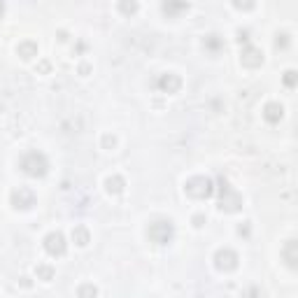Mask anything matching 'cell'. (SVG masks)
<instances>
[{"label": "cell", "mask_w": 298, "mask_h": 298, "mask_svg": "<svg viewBox=\"0 0 298 298\" xmlns=\"http://www.w3.org/2000/svg\"><path fill=\"white\" fill-rule=\"evenodd\" d=\"M19 168L28 177H45L47 172H49V161H47V156L42 152H35V149H33V152L21 156Z\"/></svg>", "instance_id": "6da1fadb"}, {"label": "cell", "mask_w": 298, "mask_h": 298, "mask_svg": "<svg viewBox=\"0 0 298 298\" xmlns=\"http://www.w3.org/2000/svg\"><path fill=\"white\" fill-rule=\"evenodd\" d=\"M219 207H222L224 212H237L243 207V196L224 177H219Z\"/></svg>", "instance_id": "7a4b0ae2"}, {"label": "cell", "mask_w": 298, "mask_h": 298, "mask_svg": "<svg viewBox=\"0 0 298 298\" xmlns=\"http://www.w3.org/2000/svg\"><path fill=\"white\" fill-rule=\"evenodd\" d=\"M184 191H187V196L203 201V198H210L214 193V184L210 177L196 175V177H189L187 182H184Z\"/></svg>", "instance_id": "3957f363"}, {"label": "cell", "mask_w": 298, "mask_h": 298, "mask_svg": "<svg viewBox=\"0 0 298 298\" xmlns=\"http://www.w3.org/2000/svg\"><path fill=\"white\" fill-rule=\"evenodd\" d=\"M172 235H175V226H172L170 219H156L147 228V237L154 245H168L172 240Z\"/></svg>", "instance_id": "277c9868"}, {"label": "cell", "mask_w": 298, "mask_h": 298, "mask_svg": "<svg viewBox=\"0 0 298 298\" xmlns=\"http://www.w3.org/2000/svg\"><path fill=\"white\" fill-rule=\"evenodd\" d=\"M237 254L233 252V249L224 247L219 249L217 254H214V266H217V270H222V273H231V270H235L237 268Z\"/></svg>", "instance_id": "5b68a950"}, {"label": "cell", "mask_w": 298, "mask_h": 298, "mask_svg": "<svg viewBox=\"0 0 298 298\" xmlns=\"http://www.w3.org/2000/svg\"><path fill=\"white\" fill-rule=\"evenodd\" d=\"M45 249H47V254H51V256H63L66 249H68V243H66V237H63V233H58V231L47 233Z\"/></svg>", "instance_id": "8992f818"}, {"label": "cell", "mask_w": 298, "mask_h": 298, "mask_svg": "<svg viewBox=\"0 0 298 298\" xmlns=\"http://www.w3.org/2000/svg\"><path fill=\"white\" fill-rule=\"evenodd\" d=\"M12 205L16 207V210H31L33 205H35V193H33V189L28 187H19L12 191Z\"/></svg>", "instance_id": "52a82bcc"}, {"label": "cell", "mask_w": 298, "mask_h": 298, "mask_svg": "<svg viewBox=\"0 0 298 298\" xmlns=\"http://www.w3.org/2000/svg\"><path fill=\"white\" fill-rule=\"evenodd\" d=\"M240 61L247 68H259L263 63V51L259 47H254L252 42H247V45H243V51H240Z\"/></svg>", "instance_id": "ba28073f"}, {"label": "cell", "mask_w": 298, "mask_h": 298, "mask_svg": "<svg viewBox=\"0 0 298 298\" xmlns=\"http://www.w3.org/2000/svg\"><path fill=\"white\" fill-rule=\"evenodd\" d=\"M156 86L163 93H177L180 89H182V77L175 75V72H166V75L158 77Z\"/></svg>", "instance_id": "9c48e42d"}, {"label": "cell", "mask_w": 298, "mask_h": 298, "mask_svg": "<svg viewBox=\"0 0 298 298\" xmlns=\"http://www.w3.org/2000/svg\"><path fill=\"white\" fill-rule=\"evenodd\" d=\"M282 259L289 268H296L298 266V243L296 240H287L282 247Z\"/></svg>", "instance_id": "30bf717a"}, {"label": "cell", "mask_w": 298, "mask_h": 298, "mask_svg": "<svg viewBox=\"0 0 298 298\" xmlns=\"http://www.w3.org/2000/svg\"><path fill=\"white\" fill-rule=\"evenodd\" d=\"M282 116H284V107L280 105V103H268V105L263 107V119H266L268 124H277Z\"/></svg>", "instance_id": "8fae6325"}, {"label": "cell", "mask_w": 298, "mask_h": 298, "mask_svg": "<svg viewBox=\"0 0 298 298\" xmlns=\"http://www.w3.org/2000/svg\"><path fill=\"white\" fill-rule=\"evenodd\" d=\"M124 187H126V180H124L122 175H110L105 180V189H107V193H122L124 191Z\"/></svg>", "instance_id": "7c38bea8"}, {"label": "cell", "mask_w": 298, "mask_h": 298, "mask_svg": "<svg viewBox=\"0 0 298 298\" xmlns=\"http://www.w3.org/2000/svg\"><path fill=\"white\" fill-rule=\"evenodd\" d=\"M16 54H19L24 61H28V58L37 56V45L33 40H24V42H19V47H16Z\"/></svg>", "instance_id": "4fadbf2b"}, {"label": "cell", "mask_w": 298, "mask_h": 298, "mask_svg": "<svg viewBox=\"0 0 298 298\" xmlns=\"http://www.w3.org/2000/svg\"><path fill=\"white\" fill-rule=\"evenodd\" d=\"M72 240H75V245L84 247V245L91 243V233H89V228H86V226H75V228H72Z\"/></svg>", "instance_id": "5bb4252c"}, {"label": "cell", "mask_w": 298, "mask_h": 298, "mask_svg": "<svg viewBox=\"0 0 298 298\" xmlns=\"http://www.w3.org/2000/svg\"><path fill=\"white\" fill-rule=\"evenodd\" d=\"M161 10L166 12L168 16H175V14H180V12H187L189 10V3H163Z\"/></svg>", "instance_id": "9a60e30c"}, {"label": "cell", "mask_w": 298, "mask_h": 298, "mask_svg": "<svg viewBox=\"0 0 298 298\" xmlns=\"http://www.w3.org/2000/svg\"><path fill=\"white\" fill-rule=\"evenodd\" d=\"M77 296H80V298H96L98 296V289L93 287L91 282L80 284V289H77Z\"/></svg>", "instance_id": "2e32d148"}, {"label": "cell", "mask_w": 298, "mask_h": 298, "mask_svg": "<svg viewBox=\"0 0 298 298\" xmlns=\"http://www.w3.org/2000/svg\"><path fill=\"white\" fill-rule=\"evenodd\" d=\"M35 273H37V280H45V282L54 280V268H51V266H45V263H40V266L35 268Z\"/></svg>", "instance_id": "e0dca14e"}, {"label": "cell", "mask_w": 298, "mask_h": 298, "mask_svg": "<svg viewBox=\"0 0 298 298\" xmlns=\"http://www.w3.org/2000/svg\"><path fill=\"white\" fill-rule=\"evenodd\" d=\"M203 45H205V49H210V51H219L224 47V42H222V37H219V35H207Z\"/></svg>", "instance_id": "ac0fdd59"}, {"label": "cell", "mask_w": 298, "mask_h": 298, "mask_svg": "<svg viewBox=\"0 0 298 298\" xmlns=\"http://www.w3.org/2000/svg\"><path fill=\"white\" fill-rule=\"evenodd\" d=\"M275 47H277V49L289 47V35H287V33H277V37H275Z\"/></svg>", "instance_id": "d6986e66"}, {"label": "cell", "mask_w": 298, "mask_h": 298, "mask_svg": "<svg viewBox=\"0 0 298 298\" xmlns=\"http://www.w3.org/2000/svg\"><path fill=\"white\" fill-rule=\"evenodd\" d=\"M284 84H287L289 89H293V86H296V70H287V72H284Z\"/></svg>", "instance_id": "ffe728a7"}, {"label": "cell", "mask_w": 298, "mask_h": 298, "mask_svg": "<svg viewBox=\"0 0 298 298\" xmlns=\"http://www.w3.org/2000/svg\"><path fill=\"white\" fill-rule=\"evenodd\" d=\"M119 10H122L124 14H133V12L137 10V3H119Z\"/></svg>", "instance_id": "44dd1931"}, {"label": "cell", "mask_w": 298, "mask_h": 298, "mask_svg": "<svg viewBox=\"0 0 298 298\" xmlns=\"http://www.w3.org/2000/svg\"><path fill=\"white\" fill-rule=\"evenodd\" d=\"M114 145H116L114 135H103V147H105V149H112Z\"/></svg>", "instance_id": "7402d4cb"}, {"label": "cell", "mask_w": 298, "mask_h": 298, "mask_svg": "<svg viewBox=\"0 0 298 298\" xmlns=\"http://www.w3.org/2000/svg\"><path fill=\"white\" fill-rule=\"evenodd\" d=\"M233 7H235V10H252L254 3H237V0H235V3H233Z\"/></svg>", "instance_id": "603a6c76"}, {"label": "cell", "mask_w": 298, "mask_h": 298, "mask_svg": "<svg viewBox=\"0 0 298 298\" xmlns=\"http://www.w3.org/2000/svg\"><path fill=\"white\" fill-rule=\"evenodd\" d=\"M203 224H205V217H203V214H196V217H193V226L201 228Z\"/></svg>", "instance_id": "cb8c5ba5"}, {"label": "cell", "mask_w": 298, "mask_h": 298, "mask_svg": "<svg viewBox=\"0 0 298 298\" xmlns=\"http://www.w3.org/2000/svg\"><path fill=\"white\" fill-rule=\"evenodd\" d=\"M237 233H240V235H249V224H247V222H245V224H243V226L237 228Z\"/></svg>", "instance_id": "d4e9b609"}, {"label": "cell", "mask_w": 298, "mask_h": 298, "mask_svg": "<svg viewBox=\"0 0 298 298\" xmlns=\"http://www.w3.org/2000/svg\"><path fill=\"white\" fill-rule=\"evenodd\" d=\"M3 12H5V3H0V16H3Z\"/></svg>", "instance_id": "484cf974"}]
</instances>
